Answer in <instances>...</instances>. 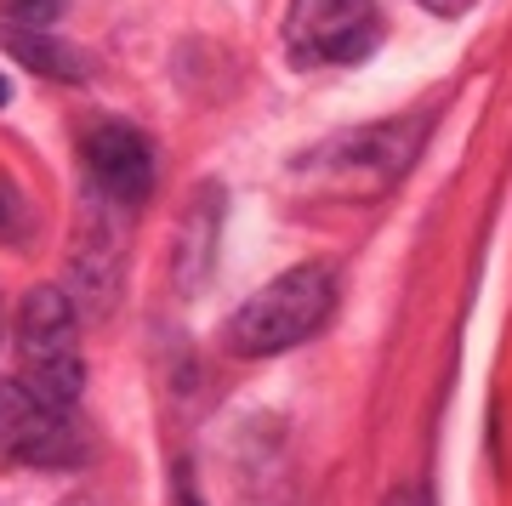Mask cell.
<instances>
[{
	"label": "cell",
	"mask_w": 512,
	"mask_h": 506,
	"mask_svg": "<svg viewBox=\"0 0 512 506\" xmlns=\"http://www.w3.org/2000/svg\"><path fill=\"white\" fill-rule=\"evenodd\" d=\"M433 120L410 114V120H376V126L330 131L313 148H302L285 165V188L302 199H336V205H365V199L393 194L410 165L421 160Z\"/></svg>",
	"instance_id": "obj_1"
},
{
	"label": "cell",
	"mask_w": 512,
	"mask_h": 506,
	"mask_svg": "<svg viewBox=\"0 0 512 506\" xmlns=\"http://www.w3.org/2000/svg\"><path fill=\"white\" fill-rule=\"evenodd\" d=\"M330 313H336V273L325 262H302L239 302L234 319L222 325V347L234 359H274L319 336Z\"/></svg>",
	"instance_id": "obj_2"
},
{
	"label": "cell",
	"mask_w": 512,
	"mask_h": 506,
	"mask_svg": "<svg viewBox=\"0 0 512 506\" xmlns=\"http://www.w3.org/2000/svg\"><path fill=\"white\" fill-rule=\"evenodd\" d=\"M18 381L57 410H74L86 393V353H80V313L69 290L35 285L18 308Z\"/></svg>",
	"instance_id": "obj_3"
},
{
	"label": "cell",
	"mask_w": 512,
	"mask_h": 506,
	"mask_svg": "<svg viewBox=\"0 0 512 506\" xmlns=\"http://www.w3.org/2000/svg\"><path fill=\"white\" fill-rule=\"evenodd\" d=\"M382 6L376 0H291L285 46L302 69H348L382 46Z\"/></svg>",
	"instance_id": "obj_4"
},
{
	"label": "cell",
	"mask_w": 512,
	"mask_h": 506,
	"mask_svg": "<svg viewBox=\"0 0 512 506\" xmlns=\"http://www.w3.org/2000/svg\"><path fill=\"white\" fill-rule=\"evenodd\" d=\"M0 455H12L23 467H69L80 461L69 410L46 404L23 381H0Z\"/></svg>",
	"instance_id": "obj_5"
},
{
	"label": "cell",
	"mask_w": 512,
	"mask_h": 506,
	"mask_svg": "<svg viewBox=\"0 0 512 506\" xmlns=\"http://www.w3.org/2000/svg\"><path fill=\"white\" fill-rule=\"evenodd\" d=\"M80 165H86V177H92L97 194L114 199L120 211H137L154 194V148L126 120H97L80 137Z\"/></svg>",
	"instance_id": "obj_6"
},
{
	"label": "cell",
	"mask_w": 512,
	"mask_h": 506,
	"mask_svg": "<svg viewBox=\"0 0 512 506\" xmlns=\"http://www.w3.org/2000/svg\"><path fill=\"white\" fill-rule=\"evenodd\" d=\"M120 217H131V211H120L97 188L92 199H80V228H74V245H69V279H74L80 308L92 313H109L114 285H120Z\"/></svg>",
	"instance_id": "obj_7"
},
{
	"label": "cell",
	"mask_w": 512,
	"mask_h": 506,
	"mask_svg": "<svg viewBox=\"0 0 512 506\" xmlns=\"http://www.w3.org/2000/svg\"><path fill=\"white\" fill-rule=\"evenodd\" d=\"M217 239H222V188L217 182H200L188 211L177 217V285L183 290H200L205 273H211V256H217Z\"/></svg>",
	"instance_id": "obj_8"
},
{
	"label": "cell",
	"mask_w": 512,
	"mask_h": 506,
	"mask_svg": "<svg viewBox=\"0 0 512 506\" xmlns=\"http://www.w3.org/2000/svg\"><path fill=\"white\" fill-rule=\"evenodd\" d=\"M0 46L18 57L23 69L46 74V80H63V86H80V80L92 74L86 52H74V46L57 35V29H40V23H12V18H0Z\"/></svg>",
	"instance_id": "obj_9"
},
{
	"label": "cell",
	"mask_w": 512,
	"mask_h": 506,
	"mask_svg": "<svg viewBox=\"0 0 512 506\" xmlns=\"http://www.w3.org/2000/svg\"><path fill=\"white\" fill-rule=\"evenodd\" d=\"M29 228H35V211H29V199H23L18 182L0 171V245H23V239H29Z\"/></svg>",
	"instance_id": "obj_10"
},
{
	"label": "cell",
	"mask_w": 512,
	"mask_h": 506,
	"mask_svg": "<svg viewBox=\"0 0 512 506\" xmlns=\"http://www.w3.org/2000/svg\"><path fill=\"white\" fill-rule=\"evenodd\" d=\"M0 18L12 23H40V29H52L63 18V0H0Z\"/></svg>",
	"instance_id": "obj_11"
},
{
	"label": "cell",
	"mask_w": 512,
	"mask_h": 506,
	"mask_svg": "<svg viewBox=\"0 0 512 506\" xmlns=\"http://www.w3.org/2000/svg\"><path fill=\"white\" fill-rule=\"evenodd\" d=\"M382 506H427V501H421L416 489H393V495H387Z\"/></svg>",
	"instance_id": "obj_12"
},
{
	"label": "cell",
	"mask_w": 512,
	"mask_h": 506,
	"mask_svg": "<svg viewBox=\"0 0 512 506\" xmlns=\"http://www.w3.org/2000/svg\"><path fill=\"white\" fill-rule=\"evenodd\" d=\"M433 12H456V6H467V0H427Z\"/></svg>",
	"instance_id": "obj_13"
},
{
	"label": "cell",
	"mask_w": 512,
	"mask_h": 506,
	"mask_svg": "<svg viewBox=\"0 0 512 506\" xmlns=\"http://www.w3.org/2000/svg\"><path fill=\"white\" fill-rule=\"evenodd\" d=\"M6 103H12V86H6V74H0V109H6Z\"/></svg>",
	"instance_id": "obj_14"
}]
</instances>
